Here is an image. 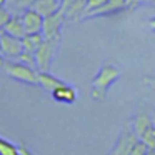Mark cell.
Wrapping results in <instances>:
<instances>
[{
	"label": "cell",
	"instance_id": "6da1fadb",
	"mask_svg": "<svg viewBox=\"0 0 155 155\" xmlns=\"http://www.w3.org/2000/svg\"><path fill=\"white\" fill-rule=\"evenodd\" d=\"M122 72L114 64H104L92 80V97L95 100H105L108 88L120 78Z\"/></svg>",
	"mask_w": 155,
	"mask_h": 155
},
{
	"label": "cell",
	"instance_id": "7a4b0ae2",
	"mask_svg": "<svg viewBox=\"0 0 155 155\" xmlns=\"http://www.w3.org/2000/svg\"><path fill=\"white\" fill-rule=\"evenodd\" d=\"M4 70L8 77H12L17 82H22V84L27 85H38V72L35 70V67H30L20 60L4 62Z\"/></svg>",
	"mask_w": 155,
	"mask_h": 155
},
{
	"label": "cell",
	"instance_id": "3957f363",
	"mask_svg": "<svg viewBox=\"0 0 155 155\" xmlns=\"http://www.w3.org/2000/svg\"><path fill=\"white\" fill-rule=\"evenodd\" d=\"M58 42L60 40H57V38H45L42 42V45L38 47V50L35 52L37 68L40 72H50L52 62H54V57L58 48Z\"/></svg>",
	"mask_w": 155,
	"mask_h": 155
},
{
	"label": "cell",
	"instance_id": "277c9868",
	"mask_svg": "<svg viewBox=\"0 0 155 155\" xmlns=\"http://www.w3.org/2000/svg\"><path fill=\"white\" fill-rule=\"evenodd\" d=\"M137 140H138V137L135 135L132 125H127V127L120 132L114 148H112V152L108 155H130L134 145L137 143Z\"/></svg>",
	"mask_w": 155,
	"mask_h": 155
},
{
	"label": "cell",
	"instance_id": "5b68a950",
	"mask_svg": "<svg viewBox=\"0 0 155 155\" xmlns=\"http://www.w3.org/2000/svg\"><path fill=\"white\" fill-rule=\"evenodd\" d=\"M24 52V42L22 38H17L14 35L2 30L0 34V54L4 58H18V55Z\"/></svg>",
	"mask_w": 155,
	"mask_h": 155
},
{
	"label": "cell",
	"instance_id": "8992f818",
	"mask_svg": "<svg viewBox=\"0 0 155 155\" xmlns=\"http://www.w3.org/2000/svg\"><path fill=\"white\" fill-rule=\"evenodd\" d=\"M65 15L62 10L55 12V14L48 15V17H44V28H42V34H44L45 38H57L60 40L62 37V25H64Z\"/></svg>",
	"mask_w": 155,
	"mask_h": 155
},
{
	"label": "cell",
	"instance_id": "52a82bcc",
	"mask_svg": "<svg viewBox=\"0 0 155 155\" xmlns=\"http://www.w3.org/2000/svg\"><path fill=\"white\" fill-rule=\"evenodd\" d=\"M60 10L64 12L65 18L77 20L80 17H85L87 0H60Z\"/></svg>",
	"mask_w": 155,
	"mask_h": 155
},
{
	"label": "cell",
	"instance_id": "ba28073f",
	"mask_svg": "<svg viewBox=\"0 0 155 155\" xmlns=\"http://www.w3.org/2000/svg\"><path fill=\"white\" fill-rule=\"evenodd\" d=\"M127 8V0H107L102 7L90 10L85 14L84 18H92V17H104V15H114Z\"/></svg>",
	"mask_w": 155,
	"mask_h": 155
},
{
	"label": "cell",
	"instance_id": "9c48e42d",
	"mask_svg": "<svg viewBox=\"0 0 155 155\" xmlns=\"http://www.w3.org/2000/svg\"><path fill=\"white\" fill-rule=\"evenodd\" d=\"M22 22L27 34H38L44 28V15H40L34 8H28L22 14Z\"/></svg>",
	"mask_w": 155,
	"mask_h": 155
},
{
	"label": "cell",
	"instance_id": "30bf717a",
	"mask_svg": "<svg viewBox=\"0 0 155 155\" xmlns=\"http://www.w3.org/2000/svg\"><path fill=\"white\" fill-rule=\"evenodd\" d=\"M52 97H54L55 102H60V104H74L75 100H77V88L72 87L70 84H64L60 85L58 88H55L54 92H52Z\"/></svg>",
	"mask_w": 155,
	"mask_h": 155
},
{
	"label": "cell",
	"instance_id": "8fae6325",
	"mask_svg": "<svg viewBox=\"0 0 155 155\" xmlns=\"http://www.w3.org/2000/svg\"><path fill=\"white\" fill-rule=\"evenodd\" d=\"M130 125H132V128H134L135 135L140 138L142 135H143V132L153 125V118H152V115L148 114V112H138L134 117V120H132Z\"/></svg>",
	"mask_w": 155,
	"mask_h": 155
},
{
	"label": "cell",
	"instance_id": "7c38bea8",
	"mask_svg": "<svg viewBox=\"0 0 155 155\" xmlns=\"http://www.w3.org/2000/svg\"><path fill=\"white\" fill-rule=\"evenodd\" d=\"M64 84L65 82L62 80V78L55 77V75L50 74V72H40L38 70V85H40L42 88H45L47 92H50V94Z\"/></svg>",
	"mask_w": 155,
	"mask_h": 155
},
{
	"label": "cell",
	"instance_id": "4fadbf2b",
	"mask_svg": "<svg viewBox=\"0 0 155 155\" xmlns=\"http://www.w3.org/2000/svg\"><path fill=\"white\" fill-rule=\"evenodd\" d=\"M32 8L44 17H48V15L60 10V0H35Z\"/></svg>",
	"mask_w": 155,
	"mask_h": 155
},
{
	"label": "cell",
	"instance_id": "5bb4252c",
	"mask_svg": "<svg viewBox=\"0 0 155 155\" xmlns=\"http://www.w3.org/2000/svg\"><path fill=\"white\" fill-rule=\"evenodd\" d=\"M4 30L7 32V34L14 35V37H17V38H24L25 35H27L24 22H22V15H14V17L10 18V22L5 25Z\"/></svg>",
	"mask_w": 155,
	"mask_h": 155
},
{
	"label": "cell",
	"instance_id": "9a60e30c",
	"mask_svg": "<svg viewBox=\"0 0 155 155\" xmlns=\"http://www.w3.org/2000/svg\"><path fill=\"white\" fill-rule=\"evenodd\" d=\"M44 40H45V37L42 32H38V34H27L22 38V42H24V50L30 52V54H35Z\"/></svg>",
	"mask_w": 155,
	"mask_h": 155
},
{
	"label": "cell",
	"instance_id": "2e32d148",
	"mask_svg": "<svg viewBox=\"0 0 155 155\" xmlns=\"http://www.w3.org/2000/svg\"><path fill=\"white\" fill-rule=\"evenodd\" d=\"M34 2H35V0H7L5 7H7L14 15H22L25 10L32 8Z\"/></svg>",
	"mask_w": 155,
	"mask_h": 155
},
{
	"label": "cell",
	"instance_id": "e0dca14e",
	"mask_svg": "<svg viewBox=\"0 0 155 155\" xmlns=\"http://www.w3.org/2000/svg\"><path fill=\"white\" fill-rule=\"evenodd\" d=\"M0 155H20V148L18 145L0 137Z\"/></svg>",
	"mask_w": 155,
	"mask_h": 155
},
{
	"label": "cell",
	"instance_id": "ac0fdd59",
	"mask_svg": "<svg viewBox=\"0 0 155 155\" xmlns=\"http://www.w3.org/2000/svg\"><path fill=\"white\" fill-rule=\"evenodd\" d=\"M140 140L143 142V143H147L148 148H155V124L143 132V135L140 137Z\"/></svg>",
	"mask_w": 155,
	"mask_h": 155
},
{
	"label": "cell",
	"instance_id": "d6986e66",
	"mask_svg": "<svg viewBox=\"0 0 155 155\" xmlns=\"http://www.w3.org/2000/svg\"><path fill=\"white\" fill-rule=\"evenodd\" d=\"M12 17H14V14H12L5 5H0V30H4L5 25L10 22Z\"/></svg>",
	"mask_w": 155,
	"mask_h": 155
},
{
	"label": "cell",
	"instance_id": "ffe728a7",
	"mask_svg": "<svg viewBox=\"0 0 155 155\" xmlns=\"http://www.w3.org/2000/svg\"><path fill=\"white\" fill-rule=\"evenodd\" d=\"M18 60L24 62V64L30 65V67H37V60H35V54H30V52H22L20 55H18Z\"/></svg>",
	"mask_w": 155,
	"mask_h": 155
},
{
	"label": "cell",
	"instance_id": "44dd1931",
	"mask_svg": "<svg viewBox=\"0 0 155 155\" xmlns=\"http://www.w3.org/2000/svg\"><path fill=\"white\" fill-rule=\"evenodd\" d=\"M148 153V145L143 143V142L138 138L137 143L134 145V148H132V153L130 155H147Z\"/></svg>",
	"mask_w": 155,
	"mask_h": 155
},
{
	"label": "cell",
	"instance_id": "7402d4cb",
	"mask_svg": "<svg viewBox=\"0 0 155 155\" xmlns=\"http://www.w3.org/2000/svg\"><path fill=\"white\" fill-rule=\"evenodd\" d=\"M105 2H107V0H87V12L95 10V8L102 7ZM87 12H85V14H87Z\"/></svg>",
	"mask_w": 155,
	"mask_h": 155
},
{
	"label": "cell",
	"instance_id": "603a6c76",
	"mask_svg": "<svg viewBox=\"0 0 155 155\" xmlns=\"http://www.w3.org/2000/svg\"><path fill=\"white\" fill-rule=\"evenodd\" d=\"M142 2H145V0H127V7L128 8H135V7H138Z\"/></svg>",
	"mask_w": 155,
	"mask_h": 155
},
{
	"label": "cell",
	"instance_id": "cb8c5ba5",
	"mask_svg": "<svg viewBox=\"0 0 155 155\" xmlns=\"http://www.w3.org/2000/svg\"><path fill=\"white\" fill-rule=\"evenodd\" d=\"M18 148H20V155H35V153H32L25 145H18Z\"/></svg>",
	"mask_w": 155,
	"mask_h": 155
},
{
	"label": "cell",
	"instance_id": "d4e9b609",
	"mask_svg": "<svg viewBox=\"0 0 155 155\" xmlns=\"http://www.w3.org/2000/svg\"><path fill=\"white\" fill-rule=\"evenodd\" d=\"M143 82H145V84H148L150 87H155V77H145Z\"/></svg>",
	"mask_w": 155,
	"mask_h": 155
},
{
	"label": "cell",
	"instance_id": "484cf974",
	"mask_svg": "<svg viewBox=\"0 0 155 155\" xmlns=\"http://www.w3.org/2000/svg\"><path fill=\"white\" fill-rule=\"evenodd\" d=\"M148 27H150L152 30H155V17H153V18H150V20H148Z\"/></svg>",
	"mask_w": 155,
	"mask_h": 155
},
{
	"label": "cell",
	"instance_id": "4316f807",
	"mask_svg": "<svg viewBox=\"0 0 155 155\" xmlns=\"http://www.w3.org/2000/svg\"><path fill=\"white\" fill-rule=\"evenodd\" d=\"M4 55H2V54H0V67H4Z\"/></svg>",
	"mask_w": 155,
	"mask_h": 155
},
{
	"label": "cell",
	"instance_id": "83f0119b",
	"mask_svg": "<svg viewBox=\"0 0 155 155\" xmlns=\"http://www.w3.org/2000/svg\"><path fill=\"white\" fill-rule=\"evenodd\" d=\"M147 155H155V148H148V153Z\"/></svg>",
	"mask_w": 155,
	"mask_h": 155
},
{
	"label": "cell",
	"instance_id": "f1b7e54d",
	"mask_svg": "<svg viewBox=\"0 0 155 155\" xmlns=\"http://www.w3.org/2000/svg\"><path fill=\"white\" fill-rule=\"evenodd\" d=\"M7 4V0H0V5H5Z\"/></svg>",
	"mask_w": 155,
	"mask_h": 155
},
{
	"label": "cell",
	"instance_id": "f546056e",
	"mask_svg": "<svg viewBox=\"0 0 155 155\" xmlns=\"http://www.w3.org/2000/svg\"><path fill=\"white\" fill-rule=\"evenodd\" d=\"M152 2H155V0H152Z\"/></svg>",
	"mask_w": 155,
	"mask_h": 155
},
{
	"label": "cell",
	"instance_id": "4dcf8cb0",
	"mask_svg": "<svg viewBox=\"0 0 155 155\" xmlns=\"http://www.w3.org/2000/svg\"><path fill=\"white\" fill-rule=\"evenodd\" d=\"M0 34H2V32H0Z\"/></svg>",
	"mask_w": 155,
	"mask_h": 155
},
{
	"label": "cell",
	"instance_id": "1f68e13d",
	"mask_svg": "<svg viewBox=\"0 0 155 155\" xmlns=\"http://www.w3.org/2000/svg\"><path fill=\"white\" fill-rule=\"evenodd\" d=\"M0 32H2V30H0Z\"/></svg>",
	"mask_w": 155,
	"mask_h": 155
}]
</instances>
